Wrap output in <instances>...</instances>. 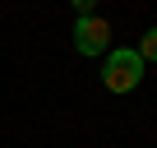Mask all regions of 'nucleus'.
Listing matches in <instances>:
<instances>
[{"label": "nucleus", "mask_w": 157, "mask_h": 148, "mask_svg": "<svg viewBox=\"0 0 157 148\" xmlns=\"http://www.w3.org/2000/svg\"><path fill=\"white\" fill-rule=\"evenodd\" d=\"M102 84H106V93H134L143 84V60L134 46H111L102 56Z\"/></svg>", "instance_id": "nucleus-1"}, {"label": "nucleus", "mask_w": 157, "mask_h": 148, "mask_svg": "<svg viewBox=\"0 0 157 148\" xmlns=\"http://www.w3.org/2000/svg\"><path fill=\"white\" fill-rule=\"evenodd\" d=\"M74 51L88 56V60L106 56V51H111V23H106L102 14H83V19L74 23Z\"/></svg>", "instance_id": "nucleus-2"}, {"label": "nucleus", "mask_w": 157, "mask_h": 148, "mask_svg": "<svg viewBox=\"0 0 157 148\" xmlns=\"http://www.w3.org/2000/svg\"><path fill=\"white\" fill-rule=\"evenodd\" d=\"M69 5L78 10V19H83V14H97V0H69Z\"/></svg>", "instance_id": "nucleus-4"}, {"label": "nucleus", "mask_w": 157, "mask_h": 148, "mask_svg": "<svg viewBox=\"0 0 157 148\" xmlns=\"http://www.w3.org/2000/svg\"><path fill=\"white\" fill-rule=\"evenodd\" d=\"M134 51H139V60H143V65H148V60H157V23L139 37V46H134Z\"/></svg>", "instance_id": "nucleus-3"}]
</instances>
